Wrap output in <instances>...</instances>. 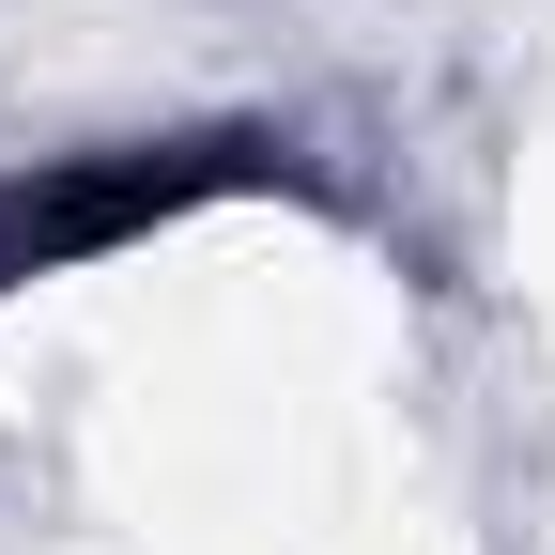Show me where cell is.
<instances>
[{"mask_svg":"<svg viewBox=\"0 0 555 555\" xmlns=\"http://www.w3.org/2000/svg\"><path fill=\"white\" fill-rule=\"evenodd\" d=\"M217 185V155H124V170H62V185H16L0 201V278H31V262H78V247H124V232H155L170 201Z\"/></svg>","mask_w":555,"mask_h":555,"instance_id":"1","label":"cell"}]
</instances>
